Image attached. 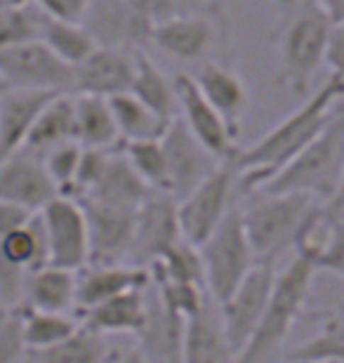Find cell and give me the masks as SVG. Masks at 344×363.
I'll list each match as a JSON object with an SVG mask.
<instances>
[{"label":"cell","mask_w":344,"mask_h":363,"mask_svg":"<svg viewBox=\"0 0 344 363\" xmlns=\"http://www.w3.org/2000/svg\"><path fill=\"white\" fill-rule=\"evenodd\" d=\"M344 74H328L326 83L304 99L288 118H283L267 135H262L250 149L236 151L233 170L245 191H257L272 179L292 156H297L328 121L342 108Z\"/></svg>","instance_id":"obj_1"},{"label":"cell","mask_w":344,"mask_h":363,"mask_svg":"<svg viewBox=\"0 0 344 363\" xmlns=\"http://www.w3.org/2000/svg\"><path fill=\"white\" fill-rule=\"evenodd\" d=\"M285 19L278 33V83L297 97H304L314 74L323 67L331 21L311 0H278Z\"/></svg>","instance_id":"obj_2"},{"label":"cell","mask_w":344,"mask_h":363,"mask_svg":"<svg viewBox=\"0 0 344 363\" xmlns=\"http://www.w3.org/2000/svg\"><path fill=\"white\" fill-rule=\"evenodd\" d=\"M262 189L306 194L311 199H328L344 189V108Z\"/></svg>","instance_id":"obj_3"},{"label":"cell","mask_w":344,"mask_h":363,"mask_svg":"<svg viewBox=\"0 0 344 363\" xmlns=\"http://www.w3.org/2000/svg\"><path fill=\"white\" fill-rule=\"evenodd\" d=\"M314 276H316V269L297 255L292 257V262L285 269L276 272L267 297L265 314H262L253 337L240 350L236 361H267L278 350H283L292 325H295L306 300H309Z\"/></svg>","instance_id":"obj_4"},{"label":"cell","mask_w":344,"mask_h":363,"mask_svg":"<svg viewBox=\"0 0 344 363\" xmlns=\"http://www.w3.org/2000/svg\"><path fill=\"white\" fill-rule=\"evenodd\" d=\"M257 191L260 194L245 208H240V220L255 262L276 264L283 252L292 248L299 224L318 199L295 191Z\"/></svg>","instance_id":"obj_5"},{"label":"cell","mask_w":344,"mask_h":363,"mask_svg":"<svg viewBox=\"0 0 344 363\" xmlns=\"http://www.w3.org/2000/svg\"><path fill=\"white\" fill-rule=\"evenodd\" d=\"M199 252L208 293L215 302L226 300L255 264L250 241L240 220V208H229L222 222L199 243Z\"/></svg>","instance_id":"obj_6"},{"label":"cell","mask_w":344,"mask_h":363,"mask_svg":"<svg viewBox=\"0 0 344 363\" xmlns=\"http://www.w3.org/2000/svg\"><path fill=\"white\" fill-rule=\"evenodd\" d=\"M292 250L316 272H344V189L318 199L299 224Z\"/></svg>","instance_id":"obj_7"},{"label":"cell","mask_w":344,"mask_h":363,"mask_svg":"<svg viewBox=\"0 0 344 363\" xmlns=\"http://www.w3.org/2000/svg\"><path fill=\"white\" fill-rule=\"evenodd\" d=\"M233 179H236L233 158H226V161H219L217 168L206 179H201L187 196H182L177 201L182 238L199 245L222 222V217L231 208Z\"/></svg>","instance_id":"obj_8"},{"label":"cell","mask_w":344,"mask_h":363,"mask_svg":"<svg viewBox=\"0 0 344 363\" xmlns=\"http://www.w3.org/2000/svg\"><path fill=\"white\" fill-rule=\"evenodd\" d=\"M73 69L40 38L0 48V78L7 88L71 90Z\"/></svg>","instance_id":"obj_9"},{"label":"cell","mask_w":344,"mask_h":363,"mask_svg":"<svg viewBox=\"0 0 344 363\" xmlns=\"http://www.w3.org/2000/svg\"><path fill=\"white\" fill-rule=\"evenodd\" d=\"M80 26L99 48H113L135 55L151 45L153 21L126 0H87Z\"/></svg>","instance_id":"obj_10"},{"label":"cell","mask_w":344,"mask_h":363,"mask_svg":"<svg viewBox=\"0 0 344 363\" xmlns=\"http://www.w3.org/2000/svg\"><path fill=\"white\" fill-rule=\"evenodd\" d=\"M274 276H276V264L255 262L253 269L245 274V279L233 288V293L226 300L217 302L226 340H229V347L233 352V361L238 359L240 350L253 337L262 314H265Z\"/></svg>","instance_id":"obj_11"},{"label":"cell","mask_w":344,"mask_h":363,"mask_svg":"<svg viewBox=\"0 0 344 363\" xmlns=\"http://www.w3.org/2000/svg\"><path fill=\"white\" fill-rule=\"evenodd\" d=\"M48 241L50 264L64 269H83L87 264V224L76 199L57 194L38 210Z\"/></svg>","instance_id":"obj_12"},{"label":"cell","mask_w":344,"mask_h":363,"mask_svg":"<svg viewBox=\"0 0 344 363\" xmlns=\"http://www.w3.org/2000/svg\"><path fill=\"white\" fill-rule=\"evenodd\" d=\"M179 238L177 199L167 191H151L137 206L135 231L126 262L151 267Z\"/></svg>","instance_id":"obj_13"},{"label":"cell","mask_w":344,"mask_h":363,"mask_svg":"<svg viewBox=\"0 0 344 363\" xmlns=\"http://www.w3.org/2000/svg\"><path fill=\"white\" fill-rule=\"evenodd\" d=\"M87 224V264L126 262L135 231L133 208L109 206L92 199H76Z\"/></svg>","instance_id":"obj_14"},{"label":"cell","mask_w":344,"mask_h":363,"mask_svg":"<svg viewBox=\"0 0 344 363\" xmlns=\"http://www.w3.org/2000/svg\"><path fill=\"white\" fill-rule=\"evenodd\" d=\"M160 149L165 156L167 172V194L174 199L187 196L192 189L206 179L217 168V158L189 133V128L182 123L179 116L167 123L165 133L160 135Z\"/></svg>","instance_id":"obj_15"},{"label":"cell","mask_w":344,"mask_h":363,"mask_svg":"<svg viewBox=\"0 0 344 363\" xmlns=\"http://www.w3.org/2000/svg\"><path fill=\"white\" fill-rule=\"evenodd\" d=\"M174 92H177V113L182 123L189 128L196 140L206 147L217 161L236 156V135L226 125L224 118L215 111V106L203 97L196 88L194 78L179 74L174 78Z\"/></svg>","instance_id":"obj_16"},{"label":"cell","mask_w":344,"mask_h":363,"mask_svg":"<svg viewBox=\"0 0 344 363\" xmlns=\"http://www.w3.org/2000/svg\"><path fill=\"white\" fill-rule=\"evenodd\" d=\"M184 316L170 307L149 279L144 288V323L137 330V352L144 361H182Z\"/></svg>","instance_id":"obj_17"},{"label":"cell","mask_w":344,"mask_h":363,"mask_svg":"<svg viewBox=\"0 0 344 363\" xmlns=\"http://www.w3.org/2000/svg\"><path fill=\"white\" fill-rule=\"evenodd\" d=\"M60 191L50 179L45 165L31 151L19 149L17 154L0 161V201H10L38 213Z\"/></svg>","instance_id":"obj_18"},{"label":"cell","mask_w":344,"mask_h":363,"mask_svg":"<svg viewBox=\"0 0 344 363\" xmlns=\"http://www.w3.org/2000/svg\"><path fill=\"white\" fill-rule=\"evenodd\" d=\"M133 74H135L133 52L94 45L92 52L73 67L71 92L113 97V94L130 90Z\"/></svg>","instance_id":"obj_19"},{"label":"cell","mask_w":344,"mask_h":363,"mask_svg":"<svg viewBox=\"0 0 344 363\" xmlns=\"http://www.w3.org/2000/svg\"><path fill=\"white\" fill-rule=\"evenodd\" d=\"M182 361L187 363H224L233 361V352L226 340L219 304L206 297L194 314L184 318V335H182Z\"/></svg>","instance_id":"obj_20"},{"label":"cell","mask_w":344,"mask_h":363,"mask_svg":"<svg viewBox=\"0 0 344 363\" xmlns=\"http://www.w3.org/2000/svg\"><path fill=\"white\" fill-rule=\"evenodd\" d=\"M215 24L194 14H172L151 28V45L182 62L203 60L215 45Z\"/></svg>","instance_id":"obj_21"},{"label":"cell","mask_w":344,"mask_h":363,"mask_svg":"<svg viewBox=\"0 0 344 363\" xmlns=\"http://www.w3.org/2000/svg\"><path fill=\"white\" fill-rule=\"evenodd\" d=\"M149 267H139L130 262L116 264H85L78 269L76 281V311L116 297L126 290L144 288L149 283Z\"/></svg>","instance_id":"obj_22"},{"label":"cell","mask_w":344,"mask_h":363,"mask_svg":"<svg viewBox=\"0 0 344 363\" xmlns=\"http://www.w3.org/2000/svg\"><path fill=\"white\" fill-rule=\"evenodd\" d=\"M60 90L7 88L0 92V161L24 147L35 116ZM64 92V90H62Z\"/></svg>","instance_id":"obj_23"},{"label":"cell","mask_w":344,"mask_h":363,"mask_svg":"<svg viewBox=\"0 0 344 363\" xmlns=\"http://www.w3.org/2000/svg\"><path fill=\"white\" fill-rule=\"evenodd\" d=\"M196 88L206 97L215 111L222 116L224 123L233 130V135H238L240 116H243L248 106V88L236 71L229 67H222L217 62L201 64L199 71L192 76Z\"/></svg>","instance_id":"obj_24"},{"label":"cell","mask_w":344,"mask_h":363,"mask_svg":"<svg viewBox=\"0 0 344 363\" xmlns=\"http://www.w3.org/2000/svg\"><path fill=\"white\" fill-rule=\"evenodd\" d=\"M76 140V106H73V92L64 90L48 99V104L35 116L31 130L24 140V151L43 156L52 147Z\"/></svg>","instance_id":"obj_25"},{"label":"cell","mask_w":344,"mask_h":363,"mask_svg":"<svg viewBox=\"0 0 344 363\" xmlns=\"http://www.w3.org/2000/svg\"><path fill=\"white\" fill-rule=\"evenodd\" d=\"M153 189L137 175L133 165L128 163V158L123 156V151L111 149L99 179L94 182V186L85 196H80V199H92L99 203H109V206L137 210L139 203Z\"/></svg>","instance_id":"obj_26"},{"label":"cell","mask_w":344,"mask_h":363,"mask_svg":"<svg viewBox=\"0 0 344 363\" xmlns=\"http://www.w3.org/2000/svg\"><path fill=\"white\" fill-rule=\"evenodd\" d=\"M146 288V286H144ZM144 288L126 293L78 311L80 323L101 333V335H137L144 323Z\"/></svg>","instance_id":"obj_27"},{"label":"cell","mask_w":344,"mask_h":363,"mask_svg":"<svg viewBox=\"0 0 344 363\" xmlns=\"http://www.w3.org/2000/svg\"><path fill=\"white\" fill-rule=\"evenodd\" d=\"M76 281L78 272L64 267L43 264L38 269L26 272L21 302L45 311H73L76 309Z\"/></svg>","instance_id":"obj_28"},{"label":"cell","mask_w":344,"mask_h":363,"mask_svg":"<svg viewBox=\"0 0 344 363\" xmlns=\"http://www.w3.org/2000/svg\"><path fill=\"white\" fill-rule=\"evenodd\" d=\"M76 106V140L80 147L113 149L118 147V128H116L111 106L106 97L99 94L73 92Z\"/></svg>","instance_id":"obj_29"},{"label":"cell","mask_w":344,"mask_h":363,"mask_svg":"<svg viewBox=\"0 0 344 363\" xmlns=\"http://www.w3.org/2000/svg\"><path fill=\"white\" fill-rule=\"evenodd\" d=\"M135 97L153 108L163 118H174L177 116V92H174V81H170L156 64L151 62V57L144 52H135V74L130 90Z\"/></svg>","instance_id":"obj_30"},{"label":"cell","mask_w":344,"mask_h":363,"mask_svg":"<svg viewBox=\"0 0 344 363\" xmlns=\"http://www.w3.org/2000/svg\"><path fill=\"white\" fill-rule=\"evenodd\" d=\"M111 106L116 128H118L121 142H135V140H158L165 133L167 118L158 116L153 108L142 104L133 92H121L113 97H106Z\"/></svg>","instance_id":"obj_31"},{"label":"cell","mask_w":344,"mask_h":363,"mask_svg":"<svg viewBox=\"0 0 344 363\" xmlns=\"http://www.w3.org/2000/svg\"><path fill=\"white\" fill-rule=\"evenodd\" d=\"M109 352H111L109 335H101V333L87 328L78 321V328L69 337H64L62 342L38 352H28L24 359L45 363H97L109 361Z\"/></svg>","instance_id":"obj_32"},{"label":"cell","mask_w":344,"mask_h":363,"mask_svg":"<svg viewBox=\"0 0 344 363\" xmlns=\"http://www.w3.org/2000/svg\"><path fill=\"white\" fill-rule=\"evenodd\" d=\"M0 252H3L7 262L19 267L21 272H33L43 264H50L40 215L33 213L21 227L0 236Z\"/></svg>","instance_id":"obj_33"},{"label":"cell","mask_w":344,"mask_h":363,"mask_svg":"<svg viewBox=\"0 0 344 363\" xmlns=\"http://www.w3.org/2000/svg\"><path fill=\"white\" fill-rule=\"evenodd\" d=\"M21 328H24V347L28 354L62 342L78 328V321L67 311H45L21 302Z\"/></svg>","instance_id":"obj_34"},{"label":"cell","mask_w":344,"mask_h":363,"mask_svg":"<svg viewBox=\"0 0 344 363\" xmlns=\"http://www.w3.org/2000/svg\"><path fill=\"white\" fill-rule=\"evenodd\" d=\"M295 363H342L344 361V318L338 314L321 325L309 340L292 345L281 354Z\"/></svg>","instance_id":"obj_35"},{"label":"cell","mask_w":344,"mask_h":363,"mask_svg":"<svg viewBox=\"0 0 344 363\" xmlns=\"http://www.w3.org/2000/svg\"><path fill=\"white\" fill-rule=\"evenodd\" d=\"M149 274L160 276L174 283H194L206 288V274H203V259L199 245L189 243L187 238L174 241L156 262L149 267Z\"/></svg>","instance_id":"obj_36"},{"label":"cell","mask_w":344,"mask_h":363,"mask_svg":"<svg viewBox=\"0 0 344 363\" xmlns=\"http://www.w3.org/2000/svg\"><path fill=\"white\" fill-rule=\"evenodd\" d=\"M40 40L45 43L62 62H67L71 69L76 67L78 62H83L94 50V40L90 38V33L80 26V21H60V19L45 17Z\"/></svg>","instance_id":"obj_37"},{"label":"cell","mask_w":344,"mask_h":363,"mask_svg":"<svg viewBox=\"0 0 344 363\" xmlns=\"http://www.w3.org/2000/svg\"><path fill=\"white\" fill-rule=\"evenodd\" d=\"M118 149L135 172L149 184L153 191H167V172H165V156L158 140H135V142H118Z\"/></svg>","instance_id":"obj_38"},{"label":"cell","mask_w":344,"mask_h":363,"mask_svg":"<svg viewBox=\"0 0 344 363\" xmlns=\"http://www.w3.org/2000/svg\"><path fill=\"white\" fill-rule=\"evenodd\" d=\"M43 24H45V14L35 3L24 7L0 5V48L40 38Z\"/></svg>","instance_id":"obj_39"},{"label":"cell","mask_w":344,"mask_h":363,"mask_svg":"<svg viewBox=\"0 0 344 363\" xmlns=\"http://www.w3.org/2000/svg\"><path fill=\"white\" fill-rule=\"evenodd\" d=\"M80 154H83V147H80L78 142H64L60 147H52L40 156L50 179L55 182L60 194H69L73 177H76V170H78Z\"/></svg>","instance_id":"obj_40"},{"label":"cell","mask_w":344,"mask_h":363,"mask_svg":"<svg viewBox=\"0 0 344 363\" xmlns=\"http://www.w3.org/2000/svg\"><path fill=\"white\" fill-rule=\"evenodd\" d=\"M26 354L21 328V302H0V363L21 361Z\"/></svg>","instance_id":"obj_41"},{"label":"cell","mask_w":344,"mask_h":363,"mask_svg":"<svg viewBox=\"0 0 344 363\" xmlns=\"http://www.w3.org/2000/svg\"><path fill=\"white\" fill-rule=\"evenodd\" d=\"M33 3L48 19L60 21H80L87 7V0H33Z\"/></svg>","instance_id":"obj_42"},{"label":"cell","mask_w":344,"mask_h":363,"mask_svg":"<svg viewBox=\"0 0 344 363\" xmlns=\"http://www.w3.org/2000/svg\"><path fill=\"white\" fill-rule=\"evenodd\" d=\"M323 67L328 74H344V28L342 24H335L326 43L323 52Z\"/></svg>","instance_id":"obj_43"},{"label":"cell","mask_w":344,"mask_h":363,"mask_svg":"<svg viewBox=\"0 0 344 363\" xmlns=\"http://www.w3.org/2000/svg\"><path fill=\"white\" fill-rule=\"evenodd\" d=\"M126 3L133 5L144 17H149L153 24L172 17V14H179V0H126Z\"/></svg>","instance_id":"obj_44"},{"label":"cell","mask_w":344,"mask_h":363,"mask_svg":"<svg viewBox=\"0 0 344 363\" xmlns=\"http://www.w3.org/2000/svg\"><path fill=\"white\" fill-rule=\"evenodd\" d=\"M33 213L21 206H14L10 201H0V236H5L7 231L21 227Z\"/></svg>","instance_id":"obj_45"},{"label":"cell","mask_w":344,"mask_h":363,"mask_svg":"<svg viewBox=\"0 0 344 363\" xmlns=\"http://www.w3.org/2000/svg\"><path fill=\"white\" fill-rule=\"evenodd\" d=\"M311 3L335 24H344V0H311Z\"/></svg>","instance_id":"obj_46"},{"label":"cell","mask_w":344,"mask_h":363,"mask_svg":"<svg viewBox=\"0 0 344 363\" xmlns=\"http://www.w3.org/2000/svg\"><path fill=\"white\" fill-rule=\"evenodd\" d=\"M33 0H0V5H7V7H24V5H31Z\"/></svg>","instance_id":"obj_47"},{"label":"cell","mask_w":344,"mask_h":363,"mask_svg":"<svg viewBox=\"0 0 344 363\" xmlns=\"http://www.w3.org/2000/svg\"><path fill=\"white\" fill-rule=\"evenodd\" d=\"M3 90H7V85H5L3 78H0V92H3Z\"/></svg>","instance_id":"obj_48"}]
</instances>
